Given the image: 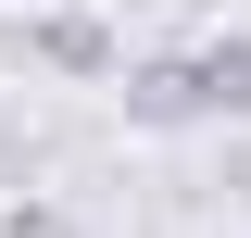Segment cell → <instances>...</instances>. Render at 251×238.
<instances>
[{
    "instance_id": "cell-5",
    "label": "cell",
    "mask_w": 251,
    "mask_h": 238,
    "mask_svg": "<svg viewBox=\"0 0 251 238\" xmlns=\"http://www.w3.org/2000/svg\"><path fill=\"white\" fill-rule=\"evenodd\" d=\"M0 163H13V125H0Z\"/></svg>"
},
{
    "instance_id": "cell-2",
    "label": "cell",
    "mask_w": 251,
    "mask_h": 238,
    "mask_svg": "<svg viewBox=\"0 0 251 238\" xmlns=\"http://www.w3.org/2000/svg\"><path fill=\"white\" fill-rule=\"evenodd\" d=\"M0 50H25V63H50V75H113V25L100 13H25V25H0Z\"/></svg>"
},
{
    "instance_id": "cell-3",
    "label": "cell",
    "mask_w": 251,
    "mask_h": 238,
    "mask_svg": "<svg viewBox=\"0 0 251 238\" xmlns=\"http://www.w3.org/2000/svg\"><path fill=\"white\" fill-rule=\"evenodd\" d=\"M188 63H201V113H214V125H251V25L239 38H201Z\"/></svg>"
},
{
    "instance_id": "cell-1",
    "label": "cell",
    "mask_w": 251,
    "mask_h": 238,
    "mask_svg": "<svg viewBox=\"0 0 251 238\" xmlns=\"http://www.w3.org/2000/svg\"><path fill=\"white\" fill-rule=\"evenodd\" d=\"M113 100H126V125H151V138H176V125H214V113H201V63H188V50L113 63Z\"/></svg>"
},
{
    "instance_id": "cell-4",
    "label": "cell",
    "mask_w": 251,
    "mask_h": 238,
    "mask_svg": "<svg viewBox=\"0 0 251 238\" xmlns=\"http://www.w3.org/2000/svg\"><path fill=\"white\" fill-rule=\"evenodd\" d=\"M0 238H88V226H75L50 188H13V201H0Z\"/></svg>"
}]
</instances>
